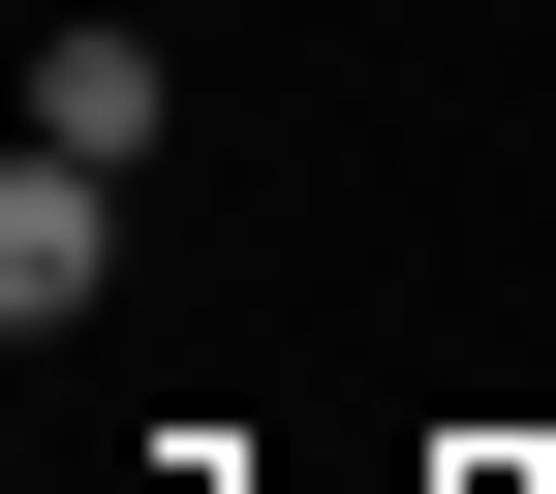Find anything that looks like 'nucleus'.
Returning <instances> with one entry per match:
<instances>
[{"instance_id":"f257e3e1","label":"nucleus","mask_w":556,"mask_h":494,"mask_svg":"<svg viewBox=\"0 0 556 494\" xmlns=\"http://www.w3.org/2000/svg\"><path fill=\"white\" fill-rule=\"evenodd\" d=\"M93 278H124V155H31L0 186V340H62Z\"/></svg>"},{"instance_id":"f03ea898","label":"nucleus","mask_w":556,"mask_h":494,"mask_svg":"<svg viewBox=\"0 0 556 494\" xmlns=\"http://www.w3.org/2000/svg\"><path fill=\"white\" fill-rule=\"evenodd\" d=\"M31 155H155V31H62L31 62Z\"/></svg>"}]
</instances>
